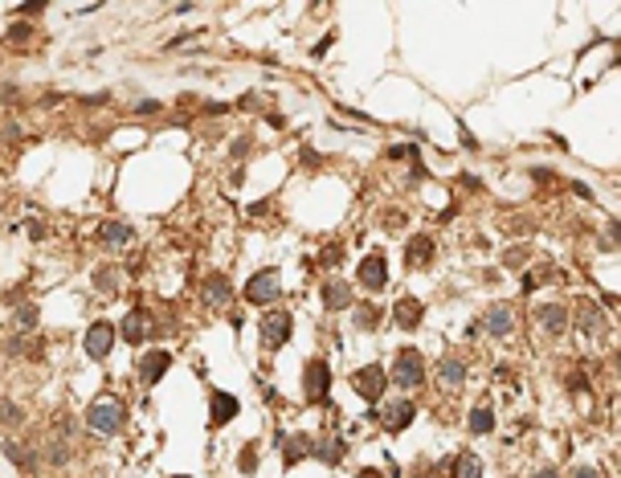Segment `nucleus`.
Masks as SVG:
<instances>
[{
	"label": "nucleus",
	"mask_w": 621,
	"mask_h": 478,
	"mask_svg": "<svg viewBox=\"0 0 621 478\" xmlns=\"http://www.w3.org/2000/svg\"><path fill=\"white\" fill-rule=\"evenodd\" d=\"M417 417V405L413 401H392V405H384V413H380V425L389 429V433H401V429H409V421Z\"/></svg>",
	"instance_id": "12"
},
{
	"label": "nucleus",
	"mask_w": 621,
	"mask_h": 478,
	"mask_svg": "<svg viewBox=\"0 0 621 478\" xmlns=\"http://www.w3.org/2000/svg\"><path fill=\"white\" fill-rule=\"evenodd\" d=\"M310 438L307 433H291V438H282V458H286V466H294V462H303L310 454Z\"/></svg>",
	"instance_id": "20"
},
{
	"label": "nucleus",
	"mask_w": 621,
	"mask_h": 478,
	"mask_svg": "<svg viewBox=\"0 0 621 478\" xmlns=\"http://www.w3.org/2000/svg\"><path fill=\"white\" fill-rule=\"evenodd\" d=\"M421 319H425V303H421V298L405 295V298L392 303V323H396V327L413 331V327H421Z\"/></svg>",
	"instance_id": "11"
},
{
	"label": "nucleus",
	"mask_w": 621,
	"mask_h": 478,
	"mask_svg": "<svg viewBox=\"0 0 621 478\" xmlns=\"http://www.w3.org/2000/svg\"><path fill=\"white\" fill-rule=\"evenodd\" d=\"M0 454L13 462V466H21V470H33L37 466V454H29L21 442H0Z\"/></svg>",
	"instance_id": "25"
},
{
	"label": "nucleus",
	"mask_w": 621,
	"mask_h": 478,
	"mask_svg": "<svg viewBox=\"0 0 621 478\" xmlns=\"http://www.w3.org/2000/svg\"><path fill=\"white\" fill-rule=\"evenodd\" d=\"M278 286H282L278 270H261V274H254V278L245 282V303L266 307V303H274V298H278Z\"/></svg>",
	"instance_id": "5"
},
{
	"label": "nucleus",
	"mask_w": 621,
	"mask_h": 478,
	"mask_svg": "<svg viewBox=\"0 0 621 478\" xmlns=\"http://www.w3.org/2000/svg\"><path fill=\"white\" fill-rule=\"evenodd\" d=\"M180 478H184V474H180Z\"/></svg>",
	"instance_id": "47"
},
{
	"label": "nucleus",
	"mask_w": 621,
	"mask_h": 478,
	"mask_svg": "<svg viewBox=\"0 0 621 478\" xmlns=\"http://www.w3.org/2000/svg\"><path fill=\"white\" fill-rule=\"evenodd\" d=\"M168 368H172V356H168L163 347H151L147 356H139V380H144V384H156Z\"/></svg>",
	"instance_id": "14"
},
{
	"label": "nucleus",
	"mask_w": 621,
	"mask_h": 478,
	"mask_svg": "<svg viewBox=\"0 0 621 478\" xmlns=\"http://www.w3.org/2000/svg\"><path fill=\"white\" fill-rule=\"evenodd\" d=\"M119 335H123L127 344H144V340H147V315L144 311H127V319H123Z\"/></svg>",
	"instance_id": "21"
},
{
	"label": "nucleus",
	"mask_w": 621,
	"mask_h": 478,
	"mask_svg": "<svg viewBox=\"0 0 621 478\" xmlns=\"http://www.w3.org/2000/svg\"><path fill=\"white\" fill-rule=\"evenodd\" d=\"M392 384L396 389H417L425 384V356L417 347H401L396 360H392Z\"/></svg>",
	"instance_id": "2"
},
{
	"label": "nucleus",
	"mask_w": 621,
	"mask_h": 478,
	"mask_svg": "<svg viewBox=\"0 0 621 478\" xmlns=\"http://www.w3.org/2000/svg\"><path fill=\"white\" fill-rule=\"evenodd\" d=\"M536 319L548 335H564V331H568V307H560V303H544V307L536 311Z\"/></svg>",
	"instance_id": "15"
},
{
	"label": "nucleus",
	"mask_w": 621,
	"mask_h": 478,
	"mask_svg": "<svg viewBox=\"0 0 621 478\" xmlns=\"http://www.w3.org/2000/svg\"><path fill=\"white\" fill-rule=\"evenodd\" d=\"M237 466H242L245 474H254V466H258V458H254V445H245V450H242V458H237Z\"/></svg>",
	"instance_id": "36"
},
{
	"label": "nucleus",
	"mask_w": 621,
	"mask_h": 478,
	"mask_svg": "<svg viewBox=\"0 0 621 478\" xmlns=\"http://www.w3.org/2000/svg\"><path fill=\"white\" fill-rule=\"evenodd\" d=\"M245 151H249V139H245V135H242V139H237V143L229 148V156H233V160H242Z\"/></svg>",
	"instance_id": "39"
},
{
	"label": "nucleus",
	"mask_w": 621,
	"mask_h": 478,
	"mask_svg": "<svg viewBox=\"0 0 621 478\" xmlns=\"http://www.w3.org/2000/svg\"><path fill=\"white\" fill-rule=\"evenodd\" d=\"M123 405L114 401V396H94L90 401V409H86V429H94L98 438H114L119 429H123Z\"/></svg>",
	"instance_id": "1"
},
{
	"label": "nucleus",
	"mask_w": 621,
	"mask_h": 478,
	"mask_svg": "<svg viewBox=\"0 0 621 478\" xmlns=\"http://www.w3.org/2000/svg\"><path fill=\"white\" fill-rule=\"evenodd\" d=\"M568 478H601V474H597V470H593V466H576V470H572Z\"/></svg>",
	"instance_id": "41"
},
{
	"label": "nucleus",
	"mask_w": 621,
	"mask_h": 478,
	"mask_svg": "<svg viewBox=\"0 0 621 478\" xmlns=\"http://www.w3.org/2000/svg\"><path fill=\"white\" fill-rule=\"evenodd\" d=\"M37 323H41V311H37L33 303H21V307H16V315H13L16 335H29V331H37Z\"/></svg>",
	"instance_id": "24"
},
{
	"label": "nucleus",
	"mask_w": 621,
	"mask_h": 478,
	"mask_svg": "<svg viewBox=\"0 0 621 478\" xmlns=\"http://www.w3.org/2000/svg\"><path fill=\"white\" fill-rule=\"evenodd\" d=\"M519 290H523V295H531V290H536V274H523V282H519Z\"/></svg>",
	"instance_id": "43"
},
{
	"label": "nucleus",
	"mask_w": 621,
	"mask_h": 478,
	"mask_svg": "<svg viewBox=\"0 0 621 478\" xmlns=\"http://www.w3.org/2000/svg\"><path fill=\"white\" fill-rule=\"evenodd\" d=\"M527 262H531V254H527V246H511V249L503 254V266H507V270H523Z\"/></svg>",
	"instance_id": "30"
},
{
	"label": "nucleus",
	"mask_w": 621,
	"mask_h": 478,
	"mask_svg": "<svg viewBox=\"0 0 621 478\" xmlns=\"http://www.w3.org/2000/svg\"><path fill=\"white\" fill-rule=\"evenodd\" d=\"M352 389H356L360 401L376 405V401L384 396V389H389V372H384L380 364H364L360 372H352Z\"/></svg>",
	"instance_id": "3"
},
{
	"label": "nucleus",
	"mask_w": 621,
	"mask_h": 478,
	"mask_svg": "<svg viewBox=\"0 0 621 478\" xmlns=\"http://www.w3.org/2000/svg\"><path fill=\"white\" fill-rule=\"evenodd\" d=\"M310 454L319 462H327V466H335V462L343 458V442L340 438H331V442H319V445H310Z\"/></svg>",
	"instance_id": "27"
},
{
	"label": "nucleus",
	"mask_w": 621,
	"mask_h": 478,
	"mask_svg": "<svg viewBox=\"0 0 621 478\" xmlns=\"http://www.w3.org/2000/svg\"><path fill=\"white\" fill-rule=\"evenodd\" d=\"M303 164H307V168H315V164H319V156H315L310 148H303Z\"/></svg>",
	"instance_id": "45"
},
{
	"label": "nucleus",
	"mask_w": 621,
	"mask_h": 478,
	"mask_svg": "<svg viewBox=\"0 0 621 478\" xmlns=\"http://www.w3.org/2000/svg\"><path fill=\"white\" fill-rule=\"evenodd\" d=\"M237 409H242V405H237V396L225 393V389H217V393L209 396V425H212V429L229 425V421L237 417Z\"/></svg>",
	"instance_id": "9"
},
{
	"label": "nucleus",
	"mask_w": 621,
	"mask_h": 478,
	"mask_svg": "<svg viewBox=\"0 0 621 478\" xmlns=\"http://www.w3.org/2000/svg\"><path fill=\"white\" fill-rule=\"evenodd\" d=\"M429 258H433V237H425V233L409 237V246H405V266H409V270L429 266Z\"/></svg>",
	"instance_id": "16"
},
{
	"label": "nucleus",
	"mask_w": 621,
	"mask_h": 478,
	"mask_svg": "<svg viewBox=\"0 0 621 478\" xmlns=\"http://www.w3.org/2000/svg\"><path fill=\"white\" fill-rule=\"evenodd\" d=\"M0 421L4 425H25V409L13 405V401H0Z\"/></svg>",
	"instance_id": "31"
},
{
	"label": "nucleus",
	"mask_w": 621,
	"mask_h": 478,
	"mask_svg": "<svg viewBox=\"0 0 621 478\" xmlns=\"http://www.w3.org/2000/svg\"><path fill=\"white\" fill-rule=\"evenodd\" d=\"M531 478H560V470H556V466H544V470H536Z\"/></svg>",
	"instance_id": "44"
},
{
	"label": "nucleus",
	"mask_w": 621,
	"mask_h": 478,
	"mask_svg": "<svg viewBox=\"0 0 621 478\" xmlns=\"http://www.w3.org/2000/svg\"><path fill=\"white\" fill-rule=\"evenodd\" d=\"M482 331H487V335H495V340L511 335V331H515V311H511L507 303H495V307H487V315H482Z\"/></svg>",
	"instance_id": "10"
},
{
	"label": "nucleus",
	"mask_w": 621,
	"mask_h": 478,
	"mask_svg": "<svg viewBox=\"0 0 621 478\" xmlns=\"http://www.w3.org/2000/svg\"><path fill=\"white\" fill-rule=\"evenodd\" d=\"M303 389H307V401H323L327 389H331V368H327V360H307V368H303Z\"/></svg>",
	"instance_id": "8"
},
{
	"label": "nucleus",
	"mask_w": 621,
	"mask_h": 478,
	"mask_svg": "<svg viewBox=\"0 0 621 478\" xmlns=\"http://www.w3.org/2000/svg\"><path fill=\"white\" fill-rule=\"evenodd\" d=\"M450 478H482V462H478V454L462 450V454L454 458V466H450Z\"/></svg>",
	"instance_id": "22"
},
{
	"label": "nucleus",
	"mask_w": 621,
	"mask_h": 478,
	"mask_svg": "<svg viewBox=\"0 0 621 478\" xmlns=\"http://www.w3.org/2000/svg\"><path fill=\"white\" fill-rule=\"evenodd\" d=\"M82 347H86V356H90V360H102V356H111V347H114V323H107V319L90 323V331H86Z\"/></svg>",
	"instance_id": "7"
},
{
	"label": "nucleus",
	"mask_w": 621,
	"mask_h": 478,
	"mask_svg": "<svg viewBox=\"0 0 621 478\" xmlns=\"http://www.w3.org/2000/svg\"><path fill=\"white\" fill-rule=\"evenodd\" d=\"M45 454H49V462H53V466H65V462H70V442H53Z\"/></svg>",
	"instance_id": "34"
},
{
	"label": "nucleus",
	"mask_w": 621,
	"mask_h": 478,
	"mask_svg": "<svg viewBox=\"0 0 621 478\" xmlns=\"http://www.w3.org/2000/svg\"><path fill=\"white\" fill-rule=\"evenodd\" d=\"M356 478H380V470H360Z\"/></svg>",
	"instance_id": "46"
},
{
	"label": "nucleus",
	"mask_w": 621,
	"mask_h": 478,
	"mask_svg": "<svg viewBox=\"0 0 621 478\" xmlns=\"http://www.w3.org/2000/svg\"><path fill=\"white\" fill-rule=\"evenodd\" d=\"M356 282L364 286V290H384V282H389V262H384V254H368V258H360Z\"/></svg>",
	"instance_id": "6"
},
{
	"label": "nucleus",
	"mask_w": 621,
	"mask_h": 478,
	"mask_svg": "<svg viewBox=\"0 0 621 478\" xmlns=\"http://www.w3.org/2000/svg\"><path fill=\"white\" fill-rule=\"evenodd\" d=\"M29 37H33V25H29V21H16V25H9V41H13V45H25Z\"/></svg>",
	"instance_id": "32"
},
{
	"label": "nucleus",
	"mask_w": 621,
	"mask_h": 478,
	"mask_svg": "<svg viewBox=\"0 0 621 478\" xmlns=\"http://www.w3.org/2000/svg\"><path fill=\"white\" fill-rule=\"evenodd\" d=\"M438 380L446 389H462V380H466V364L458 360V356H441L438 360Z\"/></svg>",
	"instance_id": "19"
},
{
	"label": "nucleus",
	"mask_w": 621,
	"mask_h": 478,
	"mask_svg": "<svg viewBox=\"0 0 621 478\" xmlns=\"http://www.w3.org/2000/svg\"><path fill=\"white\" fill-rule=\"evenodd\" d=\"M9 352H13V356H25V360H37V356H41V344H33L29 335H13V340H9Z\"/></svg>",
	"instance_id": "28"
},
{
	"label": "nucleus",
	"mask_w": 621,
	"mask_h": 478,
	"mask_svg": "<svg viewBox=\"0 0 621 478\" xmlns=\"http://www.w3.org/2000/svg\"><path fill=\"white\" fill-rule=\"evenodd\" d=\"M389 160H417V148H392Z\"/></svg>",
	"instance_id": "38"
},
{
	"label": "nucleus",
	"mask_w": 621,
	"mask_h": 478,
	"mask_svg": "<svg viewBox=\"0 0 621 478\" xmlns=\"http://www.w3.org/2000/svg\"><path fill=\"white\" fill-rule=\"evenodd\" d=\"M74 429H78V425H74V417H70V413H65V417H58V433H62V438H74Z\"/></svg>",
	"instance_id": "37"
},
{
	"label": "nucleus",
	"mask_w": 621,
	"mask_h": 478,
	"mask_svg": "<svg viewBox=\"0 0 621 478\" xmlns=\"http://www.w3.org/2000/svg\"><path fill=\"white\" fill-rule=\"evenodd\" d=\"M396 225H405V213H384V229H396Z\"/></svg>",
	"instance_id": "40"
},
{
	"label": "nucleus",
	"mask_w": 621,
	"mask_h": 478,
	"mask_svg": "<svg viewBox=\"0 0 621 478\" xmlns=\"http://www.w3.org/2000/svg\"><path fill=\"white\" fill-rule=\"evenodd\" d=\"M340 254H343L340 246H323V254H319V262H323V266H340V262H343Z\"/></svg>",
	"instance_id": "35"
},
{
	"label": "nucleus",
	"mask_w": 621,
	"mask_h": 478,
	"mask_svg": "<svg viewBox=\"0 0 621 478\" xmlns=\"http://www.w3.org/2000/svg\"><path fill=\"white\" fill-rule=\"evenodd\" d=\"M135 111H139V115H151V111H160V102H156V99H144L139 107H135Z\"/></svg>",
	"instance_id": "42"
},
{
	"label": "nucleus",
	"mask_w": 621,
	"mask_h": 478,
	"mask_svg": "<svg viewBox=\"0 0 621 478\" xmlns=\"http://www.w3.org/2000/svg\"><path fill=\"white\" fill-rule=\"evenodd\" d=\"M490 429H495V405L482 401V405H474V409H470V433H474V438H482V433H490Z\"/></svg>",
	"instance_id": "23"
},
{
	"label": "nucleus",
	"mask_w": 621,
	"mask_h": 478,
	"mask_svg": "<svg viewBox=\"0 0 621 478\" xmlns=\"http://www.w3.org/2000/svg\"><path fill=\"white\" fill-rule=\"evenodd\" d=\"M94 286H98V290H107V295H114V286H119V270H98Z\"/></svg>",
	"instance_id": "33"
},
{
	"label": "nucleus",
	"mask_w": 621,
	"mask_h": 478,
	"mask_svg": "<svg viewBox=\"0 0 621 478\" xmlns=\"http://www.w3.org/2000/svg\"><path fill=\"white\" fill-rule=\"evenodd\" d=\"M229 298H233L229 278L225 274H209V278H205V303H209V307H229Z\"/></svg>",
	"instance_id": "18"
},
{
	"label": "nucleus",
	"mask_w": 621,
	"mask_h": 478,
	"mask_svg": "<svg viewBox=\"0 0 621 478\" xmlns=\"http://www.w3.org/2000/svg\"><path fill=\"white\" fill-rule=\"evenodd\" d=\"M352 303H356V295H352L347 282H327L323 286V307L327 311H347Z\"/></svg>",
	"instance_id": "17"
},
{
	"label": "nucleus",
	"mask_w": 621,
	"mask_h": 478,
	"mask_svg": "<svg viewBox=\"0 0 621 478\" xmlns=\"http://www.w3.org/2000/svg\"><path fill=\"white\" fill-rule=\"evenodd\" d=\"M576 331L585 335V340H601L605 331H609V323H605V315L597 303H580V311H576Z\"/></svg>",
	"instance_id": "13"
},
{
	"label": "nucleus",
	"mask_w": 621,
	"mask_h": 478,
	"mask_svg": "<svg viewBox=\"0 0 621 478\" xmlns=\"http://www.w3.org/2000/svg\"><path fill=\"white\" fill-rule=\"evenodd\" d=\"M376 323H380V311H376L372 303H360V307H356V327L360 331H376Z\"/></svg>",
	"instance_id": "29"
},
{
	"label": "nucleus",
	"mask_w": 621,
	"mask_h": 478,
	"mask_svg": "<svg viewBox=\"0 0 621 478\" xmlns=\"http://www.w3.org/2000/svg\"><path fill=\"white\" fill-rule=\"evenodd\" d=\"M291 331H294V319L286 311H270V315H261V323H258V340L266 352H278V347L291 340Z\"/></svg>",
	"instance_id": "4"
},
{
	"label": "nucleus",
	"mask_w": 621,
	"mask_h": 478,
	"mask_svg": "<svg viewBox=\"0 0 621 478\" xmlns=\"http://www.w3.org/2000/svg\"><path fill=\"white\" fill-rule=\"evenodd\" d=\"M98 233H102V241H107V246H131V241H135L131 225H123V221H107Z\"/></svg>",
	"instance_id": "26"
}]
</instances>
